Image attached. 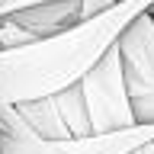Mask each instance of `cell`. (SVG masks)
Segmentation results:
<instances>
[{"label":"cell","instance_id":"cell-11","mask_svg":"<svg viewBox=\"0 0 154 154\" xmlns=\"http://www.w3.org/2000/svg\"><path fill=\"white\" fill-rule=\"evenodd\" d=\"M116 3H119V0H80V23L100 16V13H106V10H112Z\"/></svg>","mask_w":154,"mask_h":154},{"label":"cell","instance_id":"cell-15","mask_svg":"<svg viewBox=\"0 0 154 154\" xmlns=\"http://www.w3.org/2000/svg\"><path fill=\"white\" fill-rule=\"evenodd\" d=\"M119 3H122V0H119Z\"/></svg>","mask_w":154,"mask_h":154},{"label":"cell","instance_id":"cell-3","mask_svg":"<svg viewBox=\"0 0 154 154\" xmlns=\"http://www.w3.org/2000/svg\"><path fill=\"white\" fill-rule=\"evenodd\" d=\"M135 122L154 125V13H141L116 42Z\"/></svg>","mask_w":154,"mask_h":154},{"label":"cell","instance_id":"cell-14","mask_svg":"<svg viewBox=\"0 0 154 154\" xmlns=\"http://www.w3.org/2000/svg\"><path fill=\"white\" fill-rule=\"evenodd\" d=\"M3 3H7V0H0V7H3Z\"/></svg>","mask_w":154,"mask_h":154},{"label":"cell","instance_id":"cell-6","mask_svg":"<svg viewBox=\"0 0 154 154\" xmlns=\"http://www.w3.org/2000/svg\"><path fill=\"white\" fill-rule=\"evenodd\" d=\"M19 116V122L26 125V132L38 141H67V128L61 122V116L55 109V100L48 96V100H35V103H23V106H13Z\"/></svg>","mask_w":154,"mask_h":154},{"label":"cell","instance_id":"cell-10","mask_svg":"<svg viewBox=\"0 0 154 154\" xmlns=\"http://www.w3.org/2000/svg\"><path fill=\"white\" fill-rule=\"evenodd\" d=\"M45 3H61V0H7L0 7V19L13 16V13H23V10H32V7H45Z\"/></svg>","mask_w":154,"mask_h":154},{"label":"cell","instance_id":"cell-5","mask_svg":"<svg viewBox=\"0 0 154 154\" xmlns=\"http://www.w3.org/2000/svg\"><path fill=\"white\" fill-rule=\"evenodd\" d=\"M10 19H16L35 38H48V35H58V32H64V29L80 23V0H61V3L32 7V10H23V13H13Z\"/></svg>","mask_w":154,"mask_h":154},{"label":"cell","instance_id":"cell-13","mask_svg":"<svg viewBox=\"0 0 154 154\" xmlns=\"http://www.w3.org/2000/svg\"><path fill=\"white\" fill-rule=\"evenodd\" d=\"M141 154H154V144H148V148H144V151Z\"/></svg>","mask_w":154,"mask_h":154},{"label":"cell","instance_id":"cell-9","mask_svg":"<svg viewBox=\"0 0 154 154\" xmlns=\"http://www.w3.org/2000/svg\"><path fill=\"white\" fill-rule=\"evenodd\" d=\"M32 42H38V38L32 35V32H26L16 19H10V16L0 19V51H13V48L32 45Z\"/></svg>","mask_w":154,"mask_h":154},{"label":"cell","instance_id":"cell-8","mask_svg":"<svg viewBox=\"0 0 154 154\" xmlns=\"http://www.w3.org/2000/svg\"><path fill=\"white\" fill-rule=\"evenodd\" d=\"M0 154H61V151L48 141L32 138L29 132H23V135L0 132Z\"/></svg>","mask_w":154,"mask_h":154},{"label":"cell","instance_id":"cell-2","mask_svg":"<svg viewBox=\"0 0 154 154\" xmlns=\"http://www.w3.org/2000/svg\"><path fill=\"white\" fill-rule=\"evenodd\" d=\"M80 96L87 106V119H90V135H106L119 132V128H132L135 116L125 96V80H122V61L116 45L96 61L77 84Z\"/></svg>","mask_w":154,"mask_h":154},{"label":"cell","instance_id":"cell-16","mask_svg":"<svg viewBox=\"0 0 154 154\" xmlns=\"http://www.w3.org/2000/svg\"><path fill=\"white\" fill-rule=\"evenodd\" d=\"M138 154H141V151H138Z\"/></svg>","mask_w":154,"mask_h":154},{"label":"cell","instance_id":"cell-4","mask_svg":"<svg viewBox=\"0 0 154 154\" xmlns=\"http://www.w3.org/2000/svg\"><path fill=\"white\" fill-rule=\"evenodd\" d=\"M148 144H154V125L135 122L132 128H119V132L55 141V148L61 154H138Z\"/></svg>","mask_w":154,"mask_h":154},{"label":"cell","instance_id":"cell-17","mask_svg":"<svg viewBox=\"0 0 154 154\" xmlns=\"http://www.w3.org/2000/svg\"><path fill=\"white\" fill-rule=\"evenodd\" d=\"M151 13H154V10H151Z\"/></svg>","mask_w":154,"mask_h":154},{"label":"cell","instance_id":"cell-12","mask_svg":"<svg viewBox=\"0 0 154 154\" xmlns=\"http://www.w3.org/2000/svg\"><path fill=\"white\" fill-rule=\"evenodd\" d=\"M0 132H10V122L3 119V116H0Z\"/></svg>","mask_w":154,"mask_h":154},{"label":"cell","instance_id":"cell-7","mask_svg":"<svg viewBox=\"0 0 154 154\" xmlns=\"http://www.w3.org/2000/svg\"><path fill=\"white\" fill-rule=\"evenodd\" d=\"M51 100H55V109L67 128V138H87L90 135V119H87V106H84V96H80L77 84L55 93Z\"/></svg>","mask_w":154,"mask_h":154},{"label":"cell","instance_id":"cell-1","mask_svg":"<svg viewBox=\"0 0 154 154\" xmlns=\"http://www.w3.org/2000/svg\"><path fill=\"white\" fill-rule=\"evenodd\" d=\"M148 10H154V0H122L112 10L84 19L58 35L38 38L13 51H0V116L10 122V135L26 132L13 106L48 100L80 84L87 71Z\"/></svg>","mask_w":154,"mask_h":154}]
</instances>
